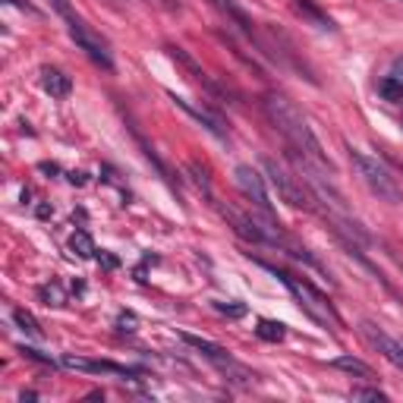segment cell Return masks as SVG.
Returning a JSON list of instances; mask_svg holds the SVG:
<instances>
[{
    "label": "cell",
    "instance_id": "obj_10",
    "mask_svg": "<svg viewBox=\"0 0 403 403\" xmlns=\"http://www.w3.org/2000/svg\"><path fill=\"white\" fill-rule=\"evenodd\" d=\"M41 85L50 98H66L73 92V79L64 70H54V66H44L41 70Z\"/></svg>",
    "mask_w": 403,
    "mask_h": 403
},
{
    "label": "cell",
    "instance_id": "obj_17",
    "mask_svg": "<svg viewBox=\"0 0 403 403\" xmlns=\"http://www.w3.org/2000/svg\"><path fill=\"white\" fill-rule=\"evenodd\" d=\"M255 334H259V337L262 340H268V344H277V340H283V325L281 321H271V319H262L259 321V328H255Z\"/></svg>",
    "mask_w": 403,
    "mask_h": 403
},
{
    "label": "cell",
    "instance_id": "obj_3",
    "mask_svg": "<svg viewBox=\"0 0 403 403\" xmlns=\"http://www.w3.org/2000/svg\"><path fill=\"white\" fill-rule=\"evenodd\" d=\"M268 271H274V274L281 277L283 287H287V290H290L293 297L299 299V306H303V309L309 312V315L319 321V325H331V328H340V325H344V321H340V315L334 312V306L328 303V297L315 290L309 281H299V277L287 274V271H277V268H268Z\"/></svg>",
    "mask_w": 403,
    "mask_h": 403
},
{
    "label": "cell",
    "instance_id": "obj_19",
    "mask_svg": "<svg viewBox=\"0 0 403 403\" xmlns=\"http://www.w3.org/2000/svg\"><path fill=\"white\" fill-rule=\"evenodd\" d=\"M214 309H218L221 315H227V319H243V315H246V306L243 303H214Z\"/></svg>",
    "mask_w": 403,
    "mask_h": 403
},
{
    "label": "cell",
    "instance_id": "obj_21",
    "mask_svg": "<svg viewBox=\"0 0 403 403\" xmlns=\"http://www.w3.org/2000/svg\"><path fill=\"white\" fill-rule=\"evenodd\" d=\"M50 7L57 10V16H64L66 22L76 19V13H73V7H70V0H50Z\"/></svg>",
    "mask_w": 403,
    "mask_h": 403
},
{
    "label": "cell",
    "instance_id": "obj_24",
    "mask_svg": "<svg viewBox=\"0 0 403 403\" xmlns=\"http://www.w3.org/2000/svg\"><path fill=\"white\" fill-rule=\"evenodd\" d=\"M10 3H13V7H19V10H26V13H35V7H28L26 0H10Z\"/></svg>",
    "mask_w": 403,
    "mask_h": 403
},
{
    "label": "cell",
    "instance_id": "obj_1",
    "mask_svg": "<svg viewBox=\"0 0 403 403\" xmlns=\"http://www.w3.org/2000/svg\"><path fill=\"white\" fill-rule=\"evenodd\" d=\"M262 104H265L268 120L274 123L277 133H281L283 139L290 142L293 151H299V155H306L309 161L319 164V167H325V170H331L334 174V164H331V158H328L321 139L315 135V129L309 126V120L303 117V111H299L290 98H283V95H277V92H268Z\"/></svg>",
    "mask_w": 403,
    "mask_h": 403
},
{
    "label": "cell",
    "instance_id": "obj_9",
    "mask_svg": "<svg viewBox=\"0 0 403 403\" xmlns=\"http://www.w3.org/2000/svg\"><path fill=\"white\" fill-rule=\"evenodd\" d=\"M170 101H174V104H177V107H183V111L189 113L192 120H198V123H202V126H205L208 133L214 135V139L227 142V129H224V123H221V120H218V117H214L212 111H205V107H196V104H192V101L180 98V95H174V92H170Z\"/></svg>",
    "mask_w": 403,
    "mask_h": 403
},
{
    "label": "cell",
    "instance_id": "obj_5",
    "mask_svg": "<svg viewBox=\"0 0 403 403\" xmlns=\"http://www.w3.org/2000/svg\"><path fill=\"white\" fill-rule=\"evenodd\" d=\"M234 183L240 186V192L259 208V212H265L268 218H274V208H271L268 189H265V180L259 177V170H252L249 164H240V167L234 170Z\"/></svg>",
    "mask_w": 403,
    "mask_h": 403
},
{
    "label": "cell",
    "instance_id": "obj_20",
    "mask_svg": "<svg viewBox=\"0 0 403 403\" xmlns=\"http://www.w3.org/2000/svg\"><path fill=\"white\" fill-rule=\"evenodd\" d=\"M353 400H388V394L378 388H353Z\"/></svg>",
    "mask_w": 403,
    "mask_h": 403
},
{
    "label": "cell",
    "instance_id": "obj_16",
    "mask_svg": "<svg viewBox=\"0 0 403 403\" xmlns=\"http://www.w3.org/2000/svg\"><path fill=\"white\" fill-rule=\"evenodd\" d=\"M378 95H382L384 101H391V104H400L403 101V82L394 76H384L382 82H378Z\"/></svg>",
    "mask_w": 403,
    "mask_h": 403
},
{
    "label": "cell",
    "instance_id": "obj_13",
    "mask_svg": "<svg viewBox=\"0 0 403 403\" xmlns=\"http://www.w3.org/2000/svg\"><path fill=\"white\" fill-rule=\"evenodd\" d=\"M13 321H16V328H19V331H26V334H28V337H35V340H41V337H44L41 325L35 321V315H32V312H26V309H13Z\"/></svg>",
    "mask_w": 403,
    "mask_h": 403
},
{
    "label": "cell",
    "instance_id": "obj_4",
    "mask_svg": "<svg viewBox=\"0 0 403 403\" xmlns=\"http://www.w3.org/2000/svg\"><path fill=\"white\" fill-rule=\"evenodd\" d=\"M262 167H265V174H268V183L274 186L277 196H281V202H287L290 208H303V212H312V208H315L312 205V196L303 189V183H297L277 161L262 158Z\"/></svg>",
    "mask_w": 403,
    "mask_h": 403
},
{
    "label": "cell",
    "instance_id": "obj_14",
    "mask_svg": "<svg viewBox=\"0 0 403 403\" xmlns=\"http://www.w3.org/2000/svg\"><path fill=\"white\" fill-rule=\"evenodd\" d=\"M70 252L73 255H79V259H92L98 249H95V243H92V236L85 234V230H76V234L70 236Z\"/></svg>",
    "mask_w": 403,
    "mask_h": 403
},
{
    "label": "cell",
    "instance_id": "obj_15",
    "mask_svg": "<svg viewBox=\"0 0 403 403\" xmlns=\"http://www.w3.org/2000/svg\"><path fill=\"white\" fill-rule=\"evenodd\" d=\"M331 366H334V368H340V372H350V375L372 378V368H368L362 359H353V356H337V359H331Z\"/></svg>",
    "mask_w": 403,
    "mask_h": 403
},
{
    "label": "cell",
    "instance_id": "obj_6",
    "mask_svg": "<svg viewBox=\"0 0 403 403\" xmlns=\"http://www.w3.org/2000/svg\"><path fill=\"white\" fill-rule=\"evenodd\" d=\"M66 28H70V38H73V41H76L88 57H92L95 64L104 66V70H113V60H111V50H107V44L101 41V38L95 35L92 28H88L82 19H79V16H76L73 22H66Z\"/></svg>",
    "mask_w": 403,
    "mask_h": 403
},
{
    "label": "cell",
    "instance_id": "obj_8",
    "mask_svg": "<svg viewBox=\"0 0 403 403\" xmlns=\"http://www.w3.org/2000/svg\"><path fill=\"white\" fill-rule=\"evenodd\" d=\"M60 366L73 368V372H88V375H135V368L117 366V362H107V359H85V356H73V353L60 356Z\"/></svg>",
    "mask_w": 403,
    "mask_h": 403
},
{
    "label": "cell",
    "instance_id": "obj_23",
    "mask_svg": "<svg viewBox=\"0 0 403 403\" xmlns=\"http://www.w3.org/2000/svg\"><path fill=\"white\" fill-rule=\"evenodd\" d=\"M101 265H104V268H117V259H113V255H107V252H101Z\"/></svg>",
    "mask_w": 403,
    "mask_h": 403
},
{
    "label": "cell",
    "instance_id": "obj_22",
    "mask_svg": "<svg viewBox=\"0 0 403 403\" xmlns=\"http://www.w3.org/2000/svg\"><path fill=\"white\" fill-rule=\"evenodd\" d=\"M19 353H22V356H28V359H35V362H44V366H54V362H50V356H41V353H38V350H28V347H22Z\"/></svg>",
    "mask_w": 403,
    "mask_h": 403
},
{
    "label": "cell",
    "instance_id": "obj_11",
    "mask_svg": "<svg viewBox=\"0 0 403 403\" xmlns=\"http://www.w3.org/2000/svg\"><path fill=\"white\" fill-rule=\"evenodd\" d=\"M290 3H293V10H297V13L303 16L306 22H309V26L321 28V32H334V22L328 19V16L321 13V10L315 7V3H312V0H290Z\"/></svg>",
    "mask_w": 403,
    "mask_h": 403
},
{
    "label": "cell",
    "instance_id": "obj_12",
    "mask_svg": "<svg viewBox=\"0 0 403 403\" xmlns=\"http://www.w3.org/2000/svg\"><path fill=\"white\" fill-rule=\"evenodd\" d=\"M183 340L189 344L192 350H198L202 356H208L214 366H221V362L230 359V353H227L224 347H218V344H212V340H205V337H196V334H183Z\"/></svg>",
    "mask_w": 403,
    "mask_h": 403
},
{
    "label": "cell",
    "instance_id": "obj_25",
    "mask_svg": "<svg viewBox=\"0 0 403 403\" xmlns=\"http://www.w3.org/2000/svg\"><path fill=\"white\" fill-rule=\"evenodd\" d=\"M158 3H164V7H174V0H158Z\"/></svg>",
    "mask_w": 403,
    "mask_h": 403
},
{
    "label": "cell",
    "instance_id": "obj_2",
    "mask_svg": "<svg viewBox=\"0 0 403 403\" xmlns=\"http://www.w3.org/2000/svg\"><path fill=\"white\" fill-rule=\"evenodd\" d=\"M350 161H353L356 174L362 177V183L375 192L382 202H388V205H397V202L403 198L397 180L391 177V170L384 167V164L378 161L375 155H368V151H362V149H350Z\"/></svg>",
    "mask_w": 403,
    "mask_h": 403
},
{
    "label": "cell",
    "instance_id": "obj_18",
    "mask_svg": "<svg viewBox=\"0 0 403 403\" xmlns=\"http://www.w3.org/2000/svg\"><path fill=\"white\" fill-rule=\"evenodd\" d=\"M38 297L48 306H66V297H64V290H60V283H41V287H38Z\"/></svg>",
    "mask_w": 403,
    "mask_h": 403
},
{
    "label": "cell",
    "instance_id": "obj_7",
    "mask_svg": "<svg viewBox=\"0 0 403 403\" xmlns=\"http://www.w3.org/2000/svg\"><path fill=\"white\" fill-rule=\"evenodd\" d=\"M362 337L372 344V347L378 350V353L384 356V359L391 362V366H397L403 372V340H394V337H388V334L382 331V328H375L372 321H362Z\"/></svg>",
    "mask_w": 403,
    "mask_h": 403
}]
</instances>
